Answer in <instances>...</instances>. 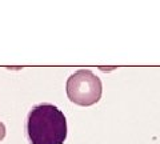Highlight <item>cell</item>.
Here are the masks:
<instances>
[{
  "instance_id": "2",
  "label": "cell",
  "mask_w": 160,
  "mask_h": 144,
  "mask_svg": "<svg viewBox=\"0 0 160 144\" xmlns=\"http://www.w3.org/2000/svg\"><path fill=\"white\" fill-rule=\"evenodd\" d=\"M67 96L72 103L89 107L102 99V80L89 69H79L68 77L66 83Z\"/></svg>"
},
{
  "instance_id": "1",
  "label": "cell",
  "mask_w": 160,
  "mask_h": 144,
  "mask_svg": "<svg viewBox=\"0 0 160 144\" xmlns=\"http://www.w3.org/2000/svg\"><path fill=\"white\" fill-rule=\"evenodd\" d=\"M67 131V119L53 104H38L28 112L26 132L31 144H63Z\"/></svg>"
}]
</instances>
